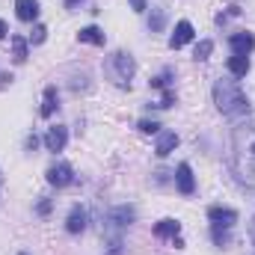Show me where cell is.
<instances>
[{
  "label": "cell",
  "mask_w": 255,
  "mask_h": 255,
  "mask_svg": "<svg viewBox=\"0 0 255 255\" xmlns=\"http://www.w3.org/2000/svg\"><path fill=\"white\" fill-rule=\"evenodd\" d=\"M71 178H74V172H71L68 163H54V166L48 169V184H54V187H65V184H71Z\"/></svg>",
  "instance_id": "obj_5"
},
{
  "label": "cell",
  "mask_w": 255,
  "mask_h": 255,
  "mask_svg": "<svg viewBox=\"0 0 255 255\" xmlns=\"http://www.w3.org/2000/svg\"><path fill=\"white\" fill-rule=\"evenodd\" d=\"M255 48V36L253 33H235L232 36V51L238 57H250V51Z\"/></svg>",
  "instance_id": "obj_8"
},
{
  "label": "cell",
  "mask_w": 255,
  "mask_h": 255,
  "mask_svg": "<svg viewBox=\"0 0 255 255\" xmlns=\"http://www.w3.org/2000/svg\"><path fill=\"white\" fill-rule=\"evenodd\" d=\"M6 33H9V30H6V24H3V21H0V39H3V36H6Z\"/></svg>",
  "instance_id": "obj_26"
},
{
  "label": "cell",
  "mask_w": 255,
  "mask_h": 255,
  "mask_svg": "<svg viewBox=\"0 0 255 255\" xmlns=\"http://www.w3.org/2000/svg\"><path fill=\"white\" fill-rule=\"evenodd\" d=\"M21 255H24V253H21Z\"/></svg>",
  "instance_id": "obj_28"
},
{
  "label": "cell",
  "mask_w": 255,
  "mask_h": 255,
  "mask_svg": "<svg viewBox=\"0 0 255 255\" xmlns=\"http://www.w3.org/2000/svg\"><path fill=\"white\" fill-rule=\"evenodd\" d=\"M214 101H217V107H220L223 116L238 119V116H247L250 113V101H247L244 89L235 80H217L214 83Z\"/></svg>",
  "instance_id": "obj_2"
},
{
  "label": "cell",
  "mask_w": 255,
  "mask_h": 255,
  "mask_svg": "<svg viewBox=\"0 0 255 255\" xmlns=\"http://www.w3.org/2000/svg\"><path fill=\"white\" fill-rule=\"evenodd\" d=\"M133 57L125 54V51H119V54H113L110 57V77L119 83V86H130V77H133Z\"/></svg>",
  "instance_id": "obj_3"
},
{
  "label": "cell",
  "mask_w": 255,
  "mask_h": 255,
  "mask_svg": "<svg viewBox=\"0 0 255 255\" xmlns=\"http://www.w3.org/2000/svg\"><path fill=\"white\" fill-rule=\"evenodd\" d=\"M57 107H60V95H57V86H48V89H45V104H42V116L48 119V116H51V113H54Z\"/></svg>",
  "instance_id": "obj_15"
},
{
  "label": "cell",
  "mask_w": 255,
  "mask_h": 255,
  "mask_svg": "<svg viewBox=\"0 0 255 255\" xmlns=\"http://www.w3.org/2000/svg\"><path fill=\"white\" fill-rule=\"evenodd\" d=\"M130 9H133V12H145L148 6H145V0H130Z\"/></svg>",
  "instance_id": "obj_24"
},
{
  "label": "cell",
  "mask_w": 255,
  "mask_h": 255,
  "mask_svg": "<svg viewBox=\"0 0 255 255\" xmlns=\"http://www.w3.org/2000/svg\"><path fill=\"white\" fill-rule=\"evenodd\" d=\"M65 229H68L71 235H80V232L86 229V211H83L80 205L71 208V214H68V220H65Z\"/></svg>",
  "instance_id": "obj_10"
},
{
  "label": "cell",
  "mask_w": 255,
  "mask_h": 255,
  "mask_svg": "<svg viewBox=\"0 0 255 255\" xmlns=\"http://www.w3.org/2000/svg\"><path fill=\"white\" fill-rule=\"evenodd\" d=\"M229 71H232L235 77H244V74L250 71V57H238V54H235V57L229 60Z\"/></svg>",
  "instance_id": "obj_17"
},
{
  "label": "cell",
  "mask_w": 255,
  "mask_h": 255,
  "mask_svg": "<svg viewBox=\"0 0 255 255\" xmlns=\"http://www.w3.org/2000/svg\"><path fill=\"white\" fill-rule=\"evenodd\" d=\"M48 211H51V202H48V199H45V202H39V214H48Z\"/></svg>",
  "instance_id": "obj_25"
},
{
  "label": "cell",
  "mask_w": 255,
  "mask_h": 255,
  "mask_svg": "<svg viewBox=\"0 0 255 255\" xmlns=\"http://www.w3.org/2000/svg\"><path fill=\"white\" fill-rule=\"evenodd\" d=\"M15 15L21 21H36L39 18V3L36 0H15Z\"/></svg>",
  "instance_id": "obj_12"
},
{
  "label": "cell",
  "mask_w": 255,
  "mask_h": 255,
  "mask_svg": "<svg viewBox=\"0 0 255 255\" xmlns=\"http://www.w3.org/2000/svg\"><path fill=\"white\" fill-rule=\"evenodd\" d=\"M187 42H193V24L190 21H178V24H175V33L169 36V48L178 51V48H184Z\"/></svg>",
  "instance_id": "obj_4"
},
{
  "label": "cell",
  "mask_w": 255,
  "mask_h": 255,
  "mask_svg": "<svg viewBox=\"0 0 255 255\" xmlns=\"http://www.w3.org/2000/svg\"><path fill=\"white\" fill-rule=\"evenodd\" d=\"M139 130H142V133H160V125H157V122L142 119V122H139Z\"/></svg>",
  "instance_id": "obj_21"
},
{
  "label": "cell",
  "mask_w": 255,
  "mask_h": 255,
  "mask_svg": "<svg viewBox=\"0 0 255 255\" xmlns=\"http://www.w3.org/2000/svg\"><path fill=\"white\" fill-rule=\"evenodd\" d=\"M178 232H181V223H175V220H160L154 226V235L157 238H178Z\"/></svg>",
  "instance_id": "obj_14"
},
{
  "label": "cell",
  "mask_w": 255,
  "mask_h": 255,
  "mask_svg": "<svg viewBox=\"0 0 255 255\" xmlns=\"http://www.w3.org/2000/svg\"><path fill=\"white\" fill-rule=\"evenodd\" d=\"M77 39L86 42V45H104V42H107V36H104L101 27H83V30L77 33Z\"/></svg>",
  "instance_id": "obj_13"
},
{
  "label": "cell",
  "mask_w": 255,
  "mask_h": 255,
  "mask_svg": "<svg viewBox=\"0 0 255 255\" xmlns=\"http://www.w3.org/2000/svg\"><path fill=\"white\" fill-rule=\"evenodd\" d=\"M226 241H229V235H226V232H223L220 226H214V244H217V247H223Z\"/></svg>",
  "instance_id": "obj_23"
},
{
  "label": "cell",
  "mask_w": 255,
  "mask_h": 255,
  "mask_svg": "<svg viewBox=\"0 0 255 255\" xmlns=\"http://www.w3.org/2000/svg\"><path fill=\"white\" fill-rule=\"evenodd\" d=\"M45 39H48V27H45V24H36L33 33H30V42H33V45H42Z\"/></svg>",
  "instance_id": "obj_19"
},
{
  "label": "cell",
  "mask_w": 255,
  "mask_h": 255,
  "mask_svg": "<svg viewBox=\"0 0 255 255\" xmlns=\"http://www.w3.org/2000/svg\"><path fill=\"white\" fill-rule=\"evenodd\" d=\"M211 51H214V42H208V39H205V42H199V45H196V54H193V57H196V60H208V57H211Z\"/></svg>",
  "instance_id": "obj_20"
},
{
  "label": "cell",
  "mask_w": 255,
  "mask_h": 255,
  "mask_svg": "<svg viewBox=\"0 0 255 255\" xmlns=\"http://www.w3.org/2000/svg\"><path fill=\"white\" fill-rule=\"evenodd\" d=\"M163 24H166L163 9H154V12H151V18H148V30H151V33H160V30H163Z\"/></svg>",
  "instance_id": "obj_18"
},
{
  "label": "cell",
  "mask_w": 255,
  "mask_h": 255,
  "mask_svg": "<svg viewBox=\"0 0 255 255\" xmlns=\"http://www.w3.org/2000/svg\"><path fill=\"white\" fill-rule=\"evenodd\" d=\"M175 145H178V133L175 130H163L160 136H157V157H166L169 151H175Z\"/></svg>",
  "instance_id": "obj_11"
},
{
  "label": "cell",
  "mask_w": 255,
  "mask_h": 255,
  "mask_svg": "<svg viewBox=\"0 0 255 255\" xmlns=\"http://www.w3.org/2000/svg\"><path fill=\"white\" fill-rule=\"evenodd\" d=\"M175 181H178V190L184 193V196H190V193L196 190V178H193V169L187 166V163H181V166H178Z\"/></svg>",
  "instance_id": "obj_9"
},
{
  "label": "cell",
  "mask_w": 255,
  "mask_h": 255,
  "mask_svg": "<svg viewBox=\"0 0 255 255\" xmlns=\"http://www.w3.org/2000/svg\"><path fill=\"white\" fill-rule=\"evenodd\" d=\"M208 217H211V223H214V226H223V229H229V226H235V223H238V214H235L232 208H220V205H217V208H211V211H208Z\"/></svg>",
  "instance_id": "obj_7"
},
{
  "label": "cell",
  "mask_w": 255,
  "mask_h": 255,
  "mask_svg": "<svg viewBox=\"0 0 255 255\" xmlns=\"http://www.w3.org/2000/svg\"><path fill=\"white\" fill-rule=\"evenodd\" d=\"M232 169L244 187L255 190V125H241L232 133Z\"/></svg>",
  "instance_id": "obj_1"
},
{
  "label": "cell",
  "mask_w": 255,
  "mask_h": 255,
  "mask_svg": "<svg viewBox=\"0 0 255 255\" xmlns=\"http://www.w3.org/2000/svg\"><path fill=\"white\" fill-rule=\"evenodd\" d=\"M77 3H80V0H65V6H68V9H71V6H77Z\"/></svg>",
  "instance_id": "obj_27"
},
{
  "label": "cell",
  "mask_w": 255,
  "mask_h": 255,
  "mask_svg": "<svg viewBox=\"0 0 255 255\" xmlns=\"http://www.w3.org/2000/svg\"><path fill=\"white\" fill-rule=\"evenodd\" d=\"M65 142H68V130H65L63 125L48 128V133H45V145H48V151H63Z\"/></svg>",
  "instance_id": "obj_6"
},
{
  "label": "cell",
  "mask_w": 255,
  "mask_h": 255,
  "mask_svg": "<svg viewBox=\"0 0 255 255\" xmlns=\"http://www.w3.org/2000/svg\"><path fill=\"white\" fill-rule=\"evenodd\" d=\"M172 104H175V92H172V89H166V92H163V98H160V104H154V107H172Z\"/></svg>",
  "instance_id": "obj_22"
},
{
  "label": "cell",
  "mask_w": 255,
  "mask_h": 255,
  "mask_svg": "<svg viewBox=\"0 0 255 255\" xmlns=\"http://www.w3.org/2000/svg\"><path fill=\"white\" fill-rule=\"evenodd\" d=\"M12 60L27 63V39L24 36H12Z\"/></svg>",
  "instance_id": "obj_16"
}]
</instances>
